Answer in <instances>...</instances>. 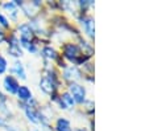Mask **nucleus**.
Returning <instances> with one entry per match:
<instances>
[{
  "mask_svg": "<svg viewBox=\"0 0 149 131\" xmlns=\"http://www.w3.org/2000/svg\"><path fill=\"white\" fill-rule=\"evenodd\" d=\"M6 44H7V53H8L11 57H13L15 60H20V57L24 54V50H23V48H21V45H20L19 37L15 33V31L8 33Z\"/></svg>",
  "mask_w": 149,
  "mask_h": 131,
  "instance_id": "nucleus-1",
  "label": "nucleus"
},
{
  "mask_svg": "<svg viewBox=\"0 0 149 131\" xmlns=\"http://www.w3.org/2000/svg\"><path fill=\"white\" fill-rule=\"evenodd\" d=\"M8 69H9L8 60L0 53V76H6L8 73Z\"/></svg>",
  "mask_w": 149,
  "mask_h": 131,
  "instance_id": "nucleus-14",
  "label": "nucleus"
},
{
  "mask_svg": "<svg viewBox=\"0 0 149 131\" xmlns=\"http://www.w3.org/2000/svg\"><path fill=\"white\" fill-rule=\"evenodd\" d=\"M0 9L8 17V20L11 23H17L19 21V16H20V8L16 6L15 0L12 1H4V3H0Z\"/></svg>",
  "mask_w": 149,
  "mask_h": 131,
  "instance_id": "nucleus-4",
  "label": "nucleus"
},
{
  "mask_svg": "<svg viewBox=\"0 0 149 131\" xmlns=\"http://www.w3.org/2000/svg\"><path fill=\"white\" fill-rule=\"evenodd\" d=\"M8 122H9L8 119H6L4 117H1V115H0V128H3V130H4V128H6V126L8 125Z\"/></svg>",
  "mask_w": 149,
  "mask_h": 131,
  "instance_id": "nucleus-17",
  "label": "nucleus"
},
{
  "mask_svg": "<svg viewBox=\"0 0 149 131\" xmlns=\"http://www.w3.org/2000/svg\"><path fill=\"white\" fill-rule=\"evenodd\" d=\"M68 91L73 97L75 103H83L84 98H86V89L78 82H71L68 86Z\"/></svg>",
  "mask_w": 149,
  "mask_h": 131,
  "instance_id": "nucleus-6",
  "label": "nucleus"
},
{
  "mask_svg": "<svg viewBox=\"0 0 149 131\" xmlns=\"http://www.w3.org/2000/svg\"><path fill=\"white\" fill-rule=\"evenodd\" d=\"M62 78L66 82L71 83V82H77L81 78V73H79L78 68L74 65H66L65 68L62 69Z\"/></svg>",
  "mask_w": 149,
  "mask_h": 131,
  "instance_id": "nucleus-8",
  "label": "nucleus"
},
{
  "mask_svg": "<svg viewBox=\"0 0 149 131\" xmlns=\"http://www.w3.org/2000/svg\"><path fill=\"white\" fill-rule=\"evenodd\" d=\"M40 53H41L42 58H44L45 61H48V62L56 61L57 58L59 57V54H58V52H57V49L54 48V46H52V45L42 46V48L40 49Z\"/></svg>",
  "mask_w": 149,
  "mask_h": 131,
  "instance_id": "nucleus-10",
  "label": "nucleus"
},
{
  "mask_svg": "<svg viewBox=\"0 0 149 131\" xmlns=\"http://www.w3.org/2000/svg\"><path fill=\"white\" fill-rule=\"evenodd\" d=\"M15 33L17 34V37H19V41H21V43H32V41H36L34 39H36V33H34V31L32 29L31 24L28 23V21H23V23H19L16 25V31H15Z\"/></svg>",
  "mask_w": 149,
  "mask_h": 131,
  "instance_id": "nucleus-2",
  "label": "nucleus"
},
{
  "mask_svg": "<svg viewBox=\"0 0 149 131\" xmlns=\"http://www.w3.org/2000/svg\"><path fill=\"white\" fill-rule=\"evenodd\" d=\"M8 70H9V74L13 76V77H16L19 81H25L26 80L25 66H24V64L20 60H13V62H12L11 68H9Z\"/></svg>",
  "mask_w": 149,
  "mask_h": 131,
  "instance_id": "nucleus-7",
  "label": "nucleus"
},
{
  "mask_svg": "<svg viewBox=\"0 0 149 131\" xmlns=\"http://www.w3.org/2000/svg\"><path fill=\"white\" fill-rule=\"evenodd\" d=\"M62 56L71 62H78V58L81 56V49L74 43H66L62 46Z\"/></svg>",
  "mask_w": 149,
  "mask_h": 131,
  "instance_id": "nucleus-5",
  "label": "nucleus"
},
{
  "mask_svg": "<svg viewBox=\"0 0 149 131\" xmlns=\"http://www.w3.org/2000/svg\"><path fill=\"white\" fill-rule=\"evenodd\" d=\"M54 130L56 131H73L71 123L68 118L65 117H58L54 122Z\"/></svg>",
  "mask_w": 149,
  "mask_h": 131,
  "instance_id": "nucleus-11",
  "label": "nucleus"
},
{
  "mask_svg": "<svg viewBox=\"0 0 149 131\" xmlns=\"http://www.w3.org/2000/svg\"><path fill=\"white\" fill-rule=\"evenodd\" d=\"M82 25H83L84 31H86V33H87L88 36H91V37L94 36V20L91 17L83 19V20H82Z\"/></svg>",
  "mask_w": 149,
  "mask_h": 131,
  "instance_id": "nucleus-12",
  "label": "nucleus"
},
{
  "mask_svg": "<svg viewBox=\"0 0 149 131\" xmlns=\"http://www.w3.org/2000/svg\"><path fill=\"white\" fill-rule=\"evenodd\" d=\"M4 130H6V131H21L19 127H17V126L12 125L11 122H8V125L6 126V128H4Z\"/></svg>",
  "mask_w": 149,
  "mask_h": 131,
  "instance_id": "nucleus-16",
  "label": "nucleus"
},
{
  "mask_svg": "<svg viewBox=\"0 0 149 131\" xmlns=\"http://www.w3.org/2000/svg\"><path fill=\"white\" fill-rule=\"evenodd\" d=\"M0 86L3 89V93H6L7 95H16L17 89L20 88V81L11 74H6L3 76Z\"/></svg>",
  "mask_w": 149,
  "mask_h": 131,
  "instance_id": "nucleus-3",
  "label": "nucleus"
},
{
  "mask_svg": "<svg viewBox=\"0 0 149 131\" xmlns=\"http://www.w3.org/2000/svg\"><path fill=\"white\" fill-rule=\"evenodd\" d=\"M15 97L17 98V101H19L20 103H28L32 98H34V95H33L32 89L29 88L28 85H20V88L17 89V93Z\"/></svg>",
  "mask_w": 149,
  "mask_h": 131,
  "instance_id": "nucleus-9",
  "label": "nucleus"
},
{
  "mask_svg": "<svg viewBox=\"0 0 149 131\" xmlns=\"http://www.w3.org/2000/svg\"><path fill=\"white\" fill-rule=\"evenodd\" d=\"M7 36H8L7 31H4L3 28H0V46L3 45V44H6V41H7Z\"/></svg>",
  "mask_w": 149,
  "mask_h": 131,
  "instance_id": "nucleus-15",
  "label": "nucleus"
},
{
  "mask_svg": "<svg viewBox=\"0 0 149 131\" xmlns=\"http://www.w3.org/2000/svg\"><path fill=\"white\" fill-rule=\"evenodd\" d=\"M0 28H3L4 31H7V32L12 29V23L8 20V17L1 11H0Z\"/></svg>",
  "mask_w": 149,
  "mask_h": 131,
  "instance_id": "nucleus-13",
  "label": "nucleus"
}]
</instances>
